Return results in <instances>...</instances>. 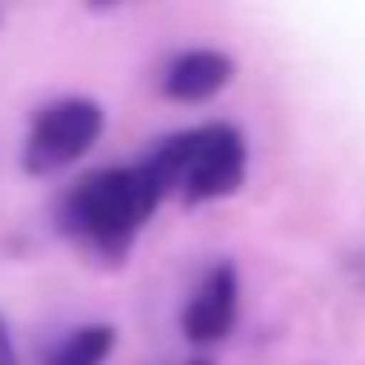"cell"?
Returning <instances> with one entry per match:
<instances>
[{"label":"cell","mask_w":365,"mask_h":365,"mask_svg":"<svg viewBox=\"0 0 365 365\" xmlns=\"http://www.w3.org/2000/svg\"><path fill=\"white\" fill-rule=\"evenodd\" d=\"M134 167L153 185V195H180L185 204H208L241 190L250 167V143L232 120H208L158 139Z\"/></svg>","instance_id":"6da1fadb"},{"label":"cell","mask_w":365,"mask_h":365,"mask_svg":"<svg viewBox=\"0 0 365 365\" xmlns=\"http://www.w3.org/2000/svg\"><path fill=\"white\" fill-rule=\"evenodd\" d=\"M162 199L153 195V185L143 180L139 167H107L93 176L74 180L56 204V222L65 236H74L79 245H88L102 259L130 255L134 236L143 232Z\"/></svg>","instance_id":"7a4b0ae2"},{"label":"cell","mask_w":365,"mask_h":365,"mask_svg":"<svg viewBox=\"0 0 365 365\" xmlns=\"http://www.w3.org/2000/svg\"><path fill=\"white\" fill-rule=\"evenodd\" d=\"M102 125H107L102 102H93V98H56L28 120L19 162H24L28 176L70 171L83 153H93V143L102 139Z\"/></svg>","instance_id":"3957f363"},{"label":"cell","mask_w":365,"mask_h":365,"mask_svg":"<svg viewBox=\"0 0 365 365\" xmlns=\"http://www.w3.org/2000/svg\"><path fill=\"white\" fill-rule=\"evenodd\" d=\"M241 319V277L227 259H217L180 310V333L190 342H222Z\"/></svg>","instance_id":"277c9868"},{"label":"cell","mask_w":365,"mask_h":365,"mask_svg":"<svg viewBox=\"0 0 365 365\" xmlns=\"http://www.w3.org/2000/svg\"><path fill=\"white\" fill-rule=\"evenodd\" d=\"M232 74H236V61L227 51L190 46V51H176L162 65V93L171 102H208L232 83Z\"/></svg>","instance_id":"5b68a950"},{"label":"cell","mask_w":365,"mask_h":365,"mask_svg":"<svg viewBox=\"0 0 365 365\" xmlns=\"http://www.w3.org/2000/svg\"><path fill=\"white\" fill-rule=\"evenodd\" d=\"M111 351H116V329L111 324H79L61 342L46 347L42 365H102Z\"/></svg>","instance_id":"8992f818"},{"label":"cell","mask_w":365,"mask_h":365,"mask_svg":"<svg viewBox=\"0 0 365 365\" xmlns=\"http://www.w3.org/2000/svg\"><path fill=\"white\" fill-rule=\"evenodd\" d=\"M0 365H24V356H19V347H14V333H9V324H5V314H0Z\"/></svg>","instance_id":"52a82bcc"},{"label":"cell","mask_w":365,"mask_h":365,"mask_svg":"<svg viewBox=\"0 0 365 365\" xmlns=\"http://www.w3.org/2000/svg\"><path fill=\"white\" fill-rule=\"evenodd\" d=\"M190 365H213V361H190Z\"/></svg>","instance_id":"ba28073f"},{"label":"cell","mask_w":365,"mask_h":365,"mask_svg":"<svg viewBox=\"0 0 365 365\" xmlns=\"http://www.w3.org/2000/svg\"><path fill=\"white\" fill-rule=\"evenodd\" d=\"M356 264H361V268H365V255H361V259H356Z\"/></svg>","instance_id":"9c48e42d"}]
</instances>
